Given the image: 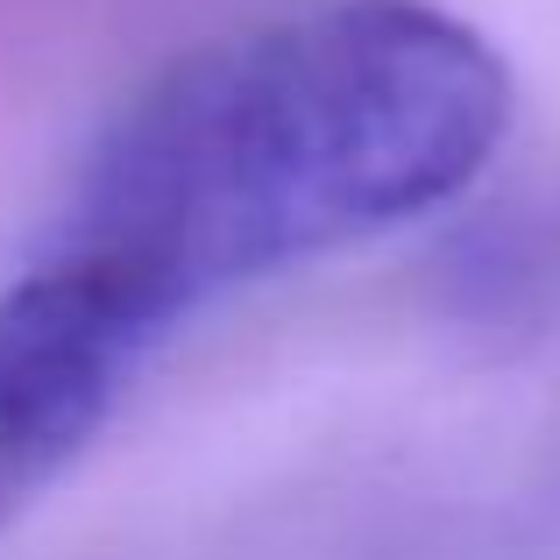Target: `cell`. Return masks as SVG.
<instances>
[{
	"mask_svg": "<svg viewBox=\"0 0 560 560\" xmlns=\"http://www.w3.org/2000/svg\"><path fill=\"white\" fill-rule=\"evenodd\" d=\"M136 362V348L50 277L22 270L0 291V525L79 462Z\"/></svg>",
	"mask_w": 560,
	"mask_h": 560,
	"instance_id": "7a4b0ae2",
	"label": "cell"
},
{
	"mask_svg": "<svg viewBox=\"0 0 560 560\" xmlns=\"http://www.w3.org/2000/svg\"><path fill=\"white\" fill-rule=\"evenodd\" d=\"M511 128V71L425 0H319L171 57L28 256L150 355L256 277L462 199Z\"/></svg>",
	"mask_w": 560,
	"mask_h": 560,
	"instance_id": "6da1fadb",
	"label": "cell"
}]
</instances>
